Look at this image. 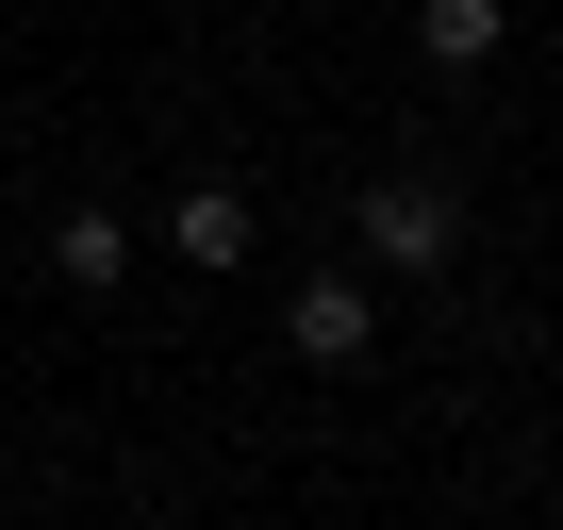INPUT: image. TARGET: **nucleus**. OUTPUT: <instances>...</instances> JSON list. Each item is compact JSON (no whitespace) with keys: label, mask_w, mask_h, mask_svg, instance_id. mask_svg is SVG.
<instances>
[{"label":"nucleus","mask_w":563,"mask_h":530,"mask_svg":"<svg viewBox=\"0 0 563 530\" xmlns=\"http://www.w3.org/2000/svg\"><path fill=\"white\" fill-rule=\"evenodd\" d=\"M448 249H464V199H448L431 166H382V183H365V265H382V283H431Z\"/></svg>","instance_id":"f257e3e1"},{"label":"nucleus","mask_w":563,"mask_h":530,"mask_svg":"<svg viewBox=\"0 0 563 530\" xmlns=\"http://www.w3.org/2000/svg\"><path fill=\"white\" fill-rule=\"evenodd\" d=\"M282 349H299V365H365V349H382V265H349V283H282Z\"/></svg>","instance_id":"f03ea898"},{"label":"nucleus","mask_w":563,"mask_h":530,"mask_svg":"<svg viewBox=\"0 0 563 530\" xmlns=\"http://www.w3.org/2000/svg\"><path fill=\"white\" fill-rule=\"evenodd\" d=\"M265 232H249V183H183L166 199V265H199V283H232Z\"/></svg>","instance_id":"7ed1b4c3"},{"label":"nucleus","mask_w":563,"mask_h":530,"mask_svg":"<svg viewBox=\"0 0 563 530\" xmlns=\"http://www.w3.org/2000/svg\"><path fill=\"white\" fill-rule=\"evenodd\" d=\"M51 283H67V299H117V283H133V216H117V199H67V216H51Z\"/></svg>","instance_id":"20e7f679"},{"label":"nucleus","mask_w":563,"mask_h":530,"mask_svg":"<svg viewBox=\"0 0 563 530\" xmlns=\"http://www.w3.org/2000/svg\"><path fill=\"white\" fill-rule=\"evenodd\" d=\"M415 51L431 67H497L514 51V0H415Z\"/></svg>","instance_id":"39448f33"}]
</instances>
